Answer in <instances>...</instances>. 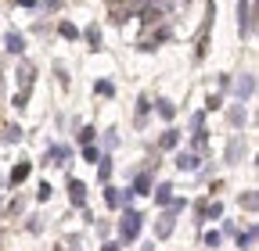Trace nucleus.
Returning <instances> with one entry per match:
<instances>
[{"mask_svg": "<svg viewBox=\"0 0 259 251\" xmlns=\"http://www.w3.org/2000/svg\"><path fill=\"white\" fill-rule=\"evenodd\" d=\"M141 226H144V215H141L134 205H126L122 215H119V226H115V230H119V244H122V247L134 244V240L141 237Z\"/></svg>", "mask_w": 259, "mask_h": 251, "instance_id": "1", "label": "nucleus"}, {"mask_svg": "<svg viewBox=\"0 0 259 251\" xmlns=\"http://www.w3.org/2000/svg\"><path fill=\"white\" fill-rule=\"evenodd\" d=\"M238 33H241V40L255 36V4L252 0H238Z\"/></svg>", "mask_w": 259, "mask_h": 251, "instance_id": "2", "label": "nucleus"}, {"mask_svg": "<svg viewBox=\"0 0 259 251\" xmlns=\"http://www.w3.org/2000/svg\"><path fill=\"white\" fill-rule=\"evenodd\" d=\"M231 93H234V101L248 104L255 97V72H241L238 79H231Z\"/></svg>", "mask_w": 259, "mask_h": 251, "instance_id": "3", "label": "nucleus"}, {"mask_svg": "<svg viewBox=\"0 0 259 251\" xmlns=\"http://www.w3.org/2000/svg\"><path fill=\"white\" fill-rule=\"evenodd\" d=\"M169 40H173V25H169V18H166V22H158V29H155L148 40H141V43H137V50L151 54V50H158L162 43H169Z\"/></svg>", "mask_w": 259, "mask_h": 251, "instance_id": "4", "label": "nucleus"}, {"mask_svg": "<svg viewBox=\"0 0 259 251\" xmlns=\"http://www.w3.org/2000/svg\"><path fill=\"white\" fill-rule=\"evenodd\" d=\"M245 154H248V147H245V137L241 133H234L231 140H227V147H223V165H241L245 162Z\"/></svg>", "mask_w": 259, "mask_h": 251, "instance_id": "5", "label": "nucleus"}, {"mask_svg": "<svg viewBox=\"0 0 259 251\" xmlns=\"http://www.w3.org/2000/svg\"><path fill=\"white\" fill-rule=\"evenodd\" d=\"M134 198H137V194L130 191V186H112V183H105V205H108V208L119 212V208H126V205H134Z\"/></svg>", "mask_w": 259, "mask_h": 251, "instance_id": "6", "label": "nucleus"}, {"mask_svg": "<svg viewBox=\"0 0 259 251\" xmlns=\"http://www.w3.org/2000/svg\"><path fill=\"white\" fill-rule=\"evenodd\" d=\"M69 162H72V147L69 144H51L40 165H69Z\"/></svg>", "mask_w": 259, "mask_h": 251, "instance_id": "7", "label": "nucleus"}, {"mask_svg": "<svg viewBox=\"0 0 259 251\" xmlns=\"http://www.w3.org/2000/svg\"><path fill=\"white\" fill-rule=\"evenodd\" d=\"M15 79H18V90H32V86H36V65L22 57L18 69H15Z\"/></svg>", "mask_w": 259, "mask_h": 251, "instance_id": "8", "label": "nucleus"}, {"mask_svg": "<svg viewBox=\"0 0 259 251\" xmlns=\"http://www.w3.org/2000/svg\"><path fill=\"white\" fill-rule=\"evenodd\" d=\"M173 230H177V212H162L158 219H155V240H166V237H173Z\"/></svg>", "mask_w": 259, "mask_h": 251, "instance_id": "9", "label": "nucleus"}, {"mask_svg": "<svg viewBox=\"0 0 259 251\" xmlns=\"http://www.w3.org/2000/svg\"><path fill=\"white\" fill-rule=\"evenodd\" d=\"M173 165H177V172H198L202 169V158L194 151H177L173 154Z\"/></svg>", "mask_w": 259, "mask_h": 251, "instance_id": "10", "label": "nucleus"}, {"mask_svg": "<svg viewBox=\"0 0 259 251\" xmlns=\"http://www.w3.org/2000/svg\"><path fill=\"white\" fill-rule=\"evenodd\" d=\"M69 205L72 208H87V183L69 176Z\"/></svg>", "mask_w": 259, "mask_h": 251, "instance_id": "11", "label": "nucleus"}, {"mask_svg": "<svg viewBox=\"0 0 259 251\" xmlns=\"http://www.w3.org/2000/svg\"><path fill=\"white\" fill-rule=\"evenodd\" d=\"M177 147H180V130L177 126H166L162 137H158V144H155V151H177Z\"/></svg>", "mask_w": 259, "mask_h": 251, "instance_id": "12", "label": "nucleus"}, {"mask_svg": "<svg viewBox=\"0 0 259 251\" xmlns=\"http://www.w3.org/2000/svg\"><path fill=\"white\" fill-rule=\"evenodd\" d=\"M227 122H231V130H245V122H248V108L241 101H234L231 108H227Z\"/></svg>", "mask_w": 259, "mask_h": 251, "instance_id": "13", "label": "nucleus"}, {"mask_svg": "<svg viewBox=\"0 0 259 251\" xmlns=\"http://www.w3.org/2000/svg\"><path fill=\"white\" fill-rule=\"evenodd\" d=\"M151 111H155L162 122H166V126H173V118H177V104H173L169 97H158V101L151 104Z\"/></svg>", "mask_w": 259, "mask_h": 251, "instance_id": "14", "label": "nucleus"}, {"mask_svg": "<svg viewBox=\"0 0 259 251\" xmlns=\"http://www.w3.org/2000/svg\"><path fill=\"white\" fill-rule=\"evenodd\" d=\"M79 36L87 40L90 50H101V43H105V33H101V25H97V22H90L87 29H79Z\"/></svg>", "mask_w": 259, "mask_h": 251, "instance_id": "15", "label": "nucleus"}, {"mask_svg": "<svg viewBox=\"0 0 259 251\" xmlns=\"http://www.w3.org/2000/svg\"><path fill=\"white\" fill-rule=\"evenodd\" d=\"M148 115H151V97H148V93H141V97H137V108H134V126H137V130H144V126H148Z\"/></svg>", "mask_w": 259, "mask_h": 251, "instance_id": "16", "label": "nucleus"}, {"mask_svg": "<svg viewBox=\"0 0 259 251\" xmlns=\"http://www.w3.org/2000/svg\"><path fill=\"white\" fill-rule=\"evenodd\" d=\"M4 50L15 54V57H22V50H25V36L18 33V29H8V33H4Z\"/></svg>", "mask_w": 259, "mask_h": 251, "instance_id": "17", "label": "nucleus"}, {"mask_svg": "<svg viewBox=\"0 0 259 251\" xmlns=\"http://www.w3.org/2000/svg\"><path fill=\"white\" fill-rule=\"evenodd\" d=\"M29 172H32V162H18L11 172H8V186L15 191V186H22L25 179H29Z\"/></svg>", "mask_w": 259, "mask_h": 251, "instance_id": "18", "label": "nucleus"}, {"mask_svg": "<svg viewBox=\"0 0 259 251\" xmlns=\"http://www.w3.org/2000/svg\"><path fill=\"white\" fill-rule=\"evenodd\" d=\"M255 237H259V230H255V223H252L248 230H238V233H234V244H238L241 251H252V247H255Z\"/></svg>", "mask_w": 259, "mask_h": 251, "instance_id": "19", "label": "nucleus"}, {"mask_svg": "<svg viewBox=\"0 0 259 251\" xmlns=\"http://www.w3.org/2000/svg\"><path fill=\"white\" fill-rule=\"evenodd\" d=\"M151 198H155L158 208H166V205L173 201V183H155V186H151Z\"/></svg>", "mask_w": 259, "mask_h": 251, "instance_id": "20", "label": "nucleus"}, {"mask_svg": "<svg viewBox=\"0 0 259 251\" xmlns=\"http://www.w3.org/2000/svg\"><path fill=\"white\" fill-rule=\"evenodd\" d=\"M36 11H40V18L61 15V11H65V0H36Z\"/></svg>", "mask_w": 259, "mask_h": 251, "instance_id": "21", "label": "nucleus"}, {"mask_svg": "<svg viewBox=\"0 0 259 251\" xmlns=\"http://www.w3.org/2000/svg\"><path fill=\"white\" fill-rule=\"evenodd\" d=\"M212 219H223V201L220 198L205 201V208H202V223H212Z\"/></svg>", "mask_w": 259, "mask_h": 251, "instance_id": "22", "label": "nucleus"}, {"mask_svg": "<svg viewBox=\"0 0 259 251\" xmlns=\"http://www.w3.org/2000/svg\"><path fill=\"white\" fill-rule=\"evenodd\" d=\"M0 144H22V126L18 122H8L0 130Z\"/></svg>", "mask_w": 259, "mask_h": 251, "instance_id": "23", "label": "nucleus"}, {"mask_svg": "<svg viewBox=\"0 0 259 251\" xmlns=\"http://www.w3.org/2000/svg\"><path fill=\"white\" fill-rule=\"evenodd\" d=\"M58 36H61V40H69V43L79 40V25L69 22V18H61V22H58Z\"/></svg>", "mask_w": 259, "mask_h": 251, "instance_id": "24", "label": "nucleus"}, {"mask_svg": "<svg viewBox=\"0 0 259 251\" xmlns=\"http://www.w3.org/2000/svg\"><path fill=\"white\" fill-rule=\"evenodd\" d=\"M112 179V154H101L97 158V183H108Z\"/></svg>", "mask_w": 259, "mask_h": 251, "instance_id": "25", "label": "nucleus"}, {"mask_svg": "<svg viewBox=\"0 0 259 251\" xmlns=\"http://www.w3.org/2000/svg\"><path fill=\"white\" fill-rule=\"evenodd\" d=\"M94 97H115V83L112 79H94Z\"/></svg>", "mask_w": 259, "mask_h": 251, "instance_id": "26", "label": "nucleus"}, {"mask_svg": "<svg viewBox=\"0 0 259 251\" xmlns=\"http://www.w3.org/2000/svg\"><path fill=\"white\" fill-rule=\"evenodd\" d=\"M238 205H241L245 212H252V215H255V208H259V194H255V191H245V194L238 198Z\"/></svg>", "mask_w": 259, "mask_h": 251, "instance_id": "27", "label": "nucleus"}, {"mask_svg": "<svg viewBox=\"0 0 259 251\" xmlns=\"http://www.w3.org/2000/svg\"><path fill=\"white\" fill-rule=\"evenodd\" d=\"M22 212H25V198H11V201L4 205V215H8V219H18Z\"/></svg>", "mask_w": 259, "mask_h": 251, "instance_id": "28", "label": "nucleus"}, {"mask_svg": "<svg viewBox=\"0 0 259 251\" xmlns=\"http://www.w3.org/2000/svg\"><path fill=\"white\" fill-rule=\"evenodd\" d=\"M54 79H58V86H69V83H72L69 65H65V61H54Z\"/></svg>", "mask_w": 259, "mask_h": 251, "instance_id": "29", "label": "nucleus"}, {"mask_svg": "<svg viewBox=\"0 0 259 251\" xmlns=\"http://www.w3.org/2000/svg\"><path fill=\"white\" fill-rule=\"evenodd\" d=\"M202 244H205L209 251H216V247L223 244V233H220V230H205V233H202Z\"/></svg>", "mask_w": 259, "mask_h": 251, "instance_id": "30", "label": "nucleus"}, {"mask_svg": "<svg viewBox=\"0 0 259 251\" xmlns=\"http://www.w3.org/2000/svg\"><path fill=\"white\" fill-rule=\"evenodd\" d=\"M76 140H79L83 147H87V144H94V140H97V126H83V130L76 133Z\"/></svg>", "mask_w": 259, "mask_h": 251, "instance_id": "31", "label": "nucleus"}, {"mask_svg": "<svg viewBox=\"0 0 259 251\" xmlns=\"http://www.w3.org/2000/svg\"><path fill=\"white\" fill-rule=\"evenodd\" d=\"M29 97H32V90H18L15 97H11V104H15L18 111H25V108H29Z\"/></svg>", "mask_w": 259, "mask_h": 251, "instance_id": "32", "label": "nucleus"}, {"mask_svg": "<svg viewBox=\"0 0 259 251\" xmlns=\"http://www.w3.org/2000/svg\"><path fill=\"white\" fill-rule=\"evenodd\" d=\"M97 158H101L97 144H87V147H83V162H87V165H97Z\"/></svg>", "mask_w": 259, "mask_h": 251, "instance_id": "33", "label": "nucleus"}, {"mask_svg": "<svg viewBox=\"0 0 259 251\" xmlns=\"http://www.w3.org/2000/svg\"><path fill=\"white\" fill-rule=\"evenodd\" d=\"M51 194H54V186H51L47 179H40V186H36V201L44 205V201H51Z\"/></svg>", "mask_w": 259, "mask_h": 251, "instance_id": "34", "label": "nucleus"}, {"mask_svg": "<svg viewBox=\"0 0 259 251\" xmlns=\"http://www.w3.org/2000/svg\"><path fill=\"white\" fill-rule=\"evenodd\" d=\"M44 226H47V223H44V215H29V223H25L29 233H44Z\"/></svg>", "mask_w": 259, "mask_h": 251, "instance_id": "35", "label": "nucleus"}, {"mask_svg": "<svg viewBox=\"0 0 259 251\" xmlns=\"http://www.w3.org/2000/svg\"><path fill=\"white\" fill-rule=\"evenodd\" d=\"M223 108V93H209L205 97V111H220Z\"/></svg>", "mask_w": 259, "mask_h": 251, "instance_id": "36", "label": "nucleus"}, {"mask_svg": "<svg viewBox=\"0 0 259 251\" xmlns=\"http://www.w3.org/2000/svg\"><path fill=\"white\" fill-rule=\"evenodd\" d=\"M187 126H191V133H198V130H205V111H194Z\"/></svg>", "mask_w": 259, "mask_h": 251, "instance_id": "37", "label": "nucleus"}, {"mask_svg": "<svg viewBox=\"0 0 259 251\" xmlns=\"http://www.w3.org/2000/svg\"><path fill=\"white\" fill-rule=\"evenodd\" d=\"M119 147V133L115 130H105V151H115Z\"/></svg>", "mask_w": 259, "mask_h": 251, "instance_id": "38", "label": "nucleus"}, {"mask_svg": "<svg viewBox=\"0 0 259 251\" xmlns=\"http://www.w3.org/2000/svg\"><path fill=\"white\" fill-rule=\"evenodd\" d=\"M220 233H227V237H234V233H238V226L231 223V219H227V223H223V230H220Z\"/></svg>", "mask_w": 259, "mask_h": 251, "instance_id": "39", "label": "nucleus"}, {"mask_svg": "<svg viewBox=\"0 0 259 251\" xmlns=\"http://www.w3.org/2000/svg\"><path fill=\"white\" fill-rule=\"evenodd\" d=\"M227 90H231V76L223 72V76H220V93H227Z\"/></svg>", "mask_w": 259, "mask_h": 251, "instance_id": "40", "label": "nucleus"}, {"mask_svg": "<svg viewBox=\"0 0 259 251\" xmlns=\"http://www.w3.org/2000/svg\"><path fill=\"white\" fill-rule=\"evenodd\" d=\"M101 251H122V244H119V240H105V247H101Z\"/></svg>", "mask_w": 259, "mask_h": 251, "instance_id": "41", "label": "nucleus"}, {"mask_svg": "<svg viewBox=\"0 0 259 251\" xmlns=\"http://www.w3.org/2000/svg\"><path fill=\"white\" fill-rule=\"evenodd\" d=\"M15 8H36V0H15Z\"/></svg>", "mask_w": 259, "mask_h": 251, "instance_id": "42", "label": "nucleus"}, {"mask_svg": "<svg viewBox=\"0 0 259 251\" xmlns=\"http://www.w3.org/2000/svg\"><path fill=\"white\" fill-rule=\"evenodd\" d=\"M141 251H155V240H151V244H144V247H141Z\"/></svg>", "mask_w": 259, "mask_h": 251, "instance_id": "43", "label": "nucleus"}, {"mask_svg": "<svg viewBox=\"0 0 259 251\" xmlns=\"http://www.w3.org/2000/svg\"><path fill=\"white\" fill-rule=\"evenodd\" d=\"M0 244H4V226H0Z\"/></svg>", "mask_w": 259, "mask_h": 251, "instance_id": "44", "label": "nucleus"}]
</instances>
